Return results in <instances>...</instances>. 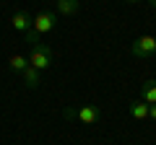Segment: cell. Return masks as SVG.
I'll return each instance as SVG.
<instances>
[{
	"label": "cell",
	"mask_w": 156,
	"mask_h": 145,
	"mask_svg": "<svg viewBox=\"0 0 156 145\" xmlns=\"http://www.w3.org/2000/svg\"><path fill=\"white\" fill-rule=\"evenodd\" d=\"M57 18H60V16H57V13H52V11L37 13V16H34V21H31V31L37 34V36L55 31V29H57Z\"/></svg>",
	"instance_id": "277c9868"
},
{
	"label": "cell",
	"mask_w": 156,
	"mask_h": 145,
	"mask_svg": "<svg viewBox=\"0 0 156 145\" xmlns=\"http://www.w3.org/2000/svg\"><path fill=\"white\" fill-rule=\"evenodd\" d=\"M65 119H78L81 124H96L101 119V109L96 104H83V106H65L62 109Z\"/></svg>",
	"instance_id": "6da1fadb"
},
{
	"label": "cell",
	"mask_w": 156,
	"mask_h": 145,
	"mask_svg": "<svg viewBox=\"0 0 156 145\" xmlns=\"http://www.w3.org/2000/svg\"><path fill=\"white\" fill-rule=\"evenodd\" d=\"M55 5H57V16H76L81 3L78 0H57Z\"/></svg>",
	"instance_id": "ba28073f"
},
{
	"label": "cell",
	"mask_w": 156,
	"mask_h": 145,
	"mask_svg": "<svg viewBox=\"0 0 156 145\" xmlns=\"http://www.w3.org/2000/svg\"><path fill=\"white\" fill-rule=\"evenodd\" d=\"M21 80H23V86H26V88H31V91H34V88H39V83H42V72H39L37 67L29 65L26 70L21 72Z\"/></svg>",
	"instance_id": "8992f818"
},
{
	"label": "cell",
	"mask_w": 156,
	"mask_h": 145,
	"mask_svg": "<svg viewBox=\"0 0 156 145\" xmlns=\"http://www.w3.org/2000/svg\"><path fill=\"white\" fill-rule=\"evenodd\" d=\"M31 21H34V16L29 11H16L11 16V26L16 29L18 34H29V31H31Z\"/></svg>",
	"instance_id": "5b68a950"
},
{
	"label": "cell",
	"mask_w": 156,
	"mask_h": 145,
	"mask_svg": "<svg viewBox=\"0 0 156 145\" xmlns=\"http://www.w3.org/2000/svg\"><path fill=\"white\" fill-rule=\"evenodd\" d=\"M125 3H138V0H125Z\"/></svg>",
	"instance_id": "4fadbf2b"
},
{
	"label": "cell",
	"mask_w": 156,
	"mask_h": 145,
	"mask_svg": "<svg viewBox=\"0 0 156 145\" xmlns=\"http://www.w3.org/2000/svg\"><path fill=\"white\" fill-rule=\"evenodd\" d=\"M130 55L138 57V60H151V57H156V36L146 34V36H138L135 42H130Z\"/></svg>",
	"instance_id": "3957f363"
},
{
	"label": "cell",
	"mask_w": 156,
	"mask_h": 145,
	"mask_svg": "<svg viewBox=\"0 0 156 145\" xmlns=\"http://www.w3.org/2000/svg\"><path fill=\"white\" fill-rule=\"evenodd\" d=\"M130 117L133 119H138V122H143V119H148V104L146 101H133L130 104Z\"/></svg>",
	"instance_id": "9c48e42d"
},
{
	"label": "cell",
	"mask_w": 156,
	"mask_h": 145,
	"mask_svg": "<svg viewBox=\"0 0 156 145\" xmlns=\"http://www.w3.org/2000/svg\"><path fill=\"white\" fill-rule=\"evenodd\" d=\"M140 101H146V104H156V80H146V83H140Z\"/></svg>",
	"instance_id": "52a82bcc"
},
{
	"label": "cell",
	"mask_w": 156,
	"mask_h": 145,
	"mask_svg": "<svg viewBox=\"0 0 156 145\" xmlns=\"http://www.w3.org/2000/svg\"><path fill=\"white\" fill-rule=\"evenodd\" d=\"M8 67H11L13 72H18V75H21V72L29 67V57H26V55H11V60H8Z\"/></svg>",
	"instance_id": "30bf717a"
},
{
	"label": "cell",
	"mask_w": 156,
	"mask_h": 145,
	"mask_svg": "<svg viewBox=\"0 0 156 145\" xmlns=\"http://www.w3.org/2000/svg\"><path fill=\"white\" fill-rule=\"evenodd\" d=\"M29 65L37 67L39 72H44L52 67V49L44 44V42H37L31 44V52H29Z\"/></svg>",
	"instance_id": "7a4b0ae2"
},
{
	"label": "cell",
	"mask_w": 156,
	"mask_h": 145,
	"mask_svg": "<svg viewBox=\"0 0 156 145\" xmlns=\"http://www.w3.org/2000/svg\"><path fill=\"white\" fill-rule=\"evenodd\" d=\"M52 3H57V0H52Z\"/></svg>",
	"instance_id": "5bb4252c"
},
{
	"label": "cell",
	"mask_w": 156,
	"mask_h": 145,
	"mask_svg": "<svg viewBox=\"0 0 156 145\" xmlns=\"http://www.w3.org/2000/svg\"><path fill=\"white\" fill-rule=\"evenodd\" d=\"M148 5H151V11H156V0H148Z\"/></svg>",
	"instance_id": "7c38bea8"
},
{
	"label": "cell",
	"mask_w": 156,
	"mask_h": 145,
	"mask_svg": "<svg viewBox=\"0 0 156 145\" xmlns=\"http://www.w3.org/2000/svg\"><path fill=\"white\" fill-rule=\"evenodd\" d=\"M148 119L156 122V104H148Z\"/></svg>",
	"instance_id": "8fae6325"
}]
</instances>
